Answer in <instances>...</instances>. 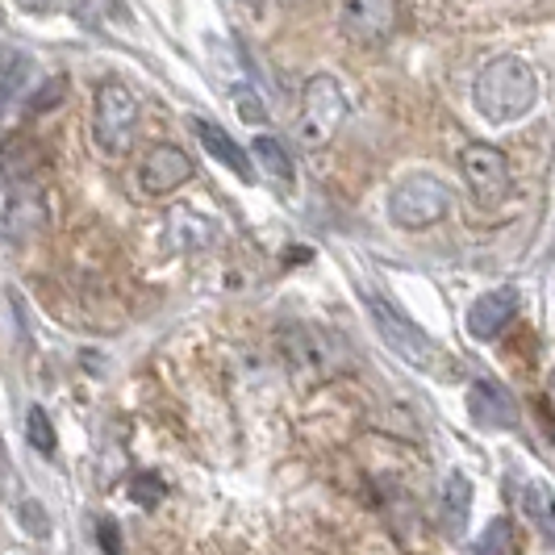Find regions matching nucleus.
I'll list each match as a JSON object with an SVG mask.
<instances>
[{"label": "nucleus", "mask_w": 555, "mask_h": 555, "mask_svg": "<svg viewBox=\"0 0 555 555\" xmlns=\"http://www.w3.org/2000/svg\"><path fill=\"white\" fill-rule=\"evenodd\" d=\"M42 171V142L29 139V134H9L0 142V180L22 189L34 184V176Z\"/></svg>", "instance_id": "nucleus-12"}, {"label": "nucleus", "mask_w": 555, "mask_h": 555, "mask_svg": "<svg viewBox=\"0 0 555 555\" xmlns=\"http://www.w3.org/2000/svg\"><path fill=\"white\" fill-rule=\"evenodd\" d=\"M250 155H255V164L263 167V176L280 184V189H293V180H297V171H293V159H288V151L280 146V139L272 134H259V139L250 142Z\"/></svg>", "instance_id": "nucleus-16"}, {"label": "nucleus", "mask_w": 555, "mask_h": 555, "mask_svg": "<svg viewBox=\"0 0 555 555\" xmlns=\"http://www.w3.org/2000/svg\"><path fill=\"white\" fill-rule=\"evenodd\" d=\"M522 514H527V522L539 530L543 539L555 543V493L543 480H530L527 489H522Z\"/></svg>", "instance_id": "nucleus-18"}, {"label": "nucleus", "mask_w": 555, "mask_h": 555, "mask_svg": "<svg viewBox=\"0 0 555 555\" xmlns=\"http://www.w3.org/2000/svg\"><path fill=\"white\" fill-rule=\"evenodd\" d=\"M447 209H451V193L435 176H410L389 193V222L401 230H426L443 222Z\"/></svg>", "instance_id": "nucleus-4"}, {"label": "nucleus", "mask_w": 555, "mask_h": 555, "mask_svg": "<svg viewBox=\"0 0 555 555\" xmlns=\"http://www.w3.org/2000/svg\"><path fill=\"white\" fill-rule=\"evenodd\" d=\"M26 76H34V63H29V55H13L4 59V80H0V109L9 105V96H22L26 88H22V80Z\"/></svg>", "instance_id": "nucleus-21"}, {"label": "nucleus", "mask_w": 555, "mask_h": 555, "mask_svg": "<svg viewBox=\"0 0 555 555\" xmlns=\"http://www.w3.org/2000/svg\"><path fill=\"white\" fill-rule=\"evenodd\" d=\"M552 397H555V376H552Z\"/></svg>", "instance_id": "nucleus-28"}, {"label": "nucleus", "mask_w": 555, "mask_h": 555, "mask_svg": "<svg viewBox=\"0 0 555 555\" xmlns=\"http://www.w3.org/2000/svg\"><path fill=\"white\" fill-rule=\"evenodd\" d=\"M96 534H101V552L121 555V534H117V522H113V518H101V522H96Z\"/></svg>", "instance_id": "nucleus-26"}, {"label": "nucleus", "mask_w": 555, "mask_h": 555, "mask_svg": "<svg viewBox=\"0 0 555 555\" xmlns=\"http://www.w3.org/2000/svg\"><path fill=\"white\" fill-rule=\"evenodd\" d=\"M347 121V92L334 76H313L301 92V117H297V139L306 151H322L331 146L334 134Z\"/></svg>", "instance_id": "nucleus-3"}, {"label": "nucleus", "mask_w": 555, "mask_h": 555, "mask_svg": "<svg viewBox=\"0 0 555 555\" xmlns=\"http://www.w3.org/2000/svg\"><path fill=\"white\" fill-rule=\"evenodd\" d=\"M17 9H26V13H51L55 9V0H13Z\"/></svg>", "instance_id": "nucleus-27"}, {"label": "nucleus", "mask_w": 555, "mask_h": 555, "mask_svg": "<svg viewBox=\"0 0 555 555\" xmlns=\"http://www.w3.org/2000/svg\"><path fill=\"white\" fill-rule=\"evenodd\" d=\"M63 96H67V76H51V80H42L34 88V96L26 101V117H42V113H51L63 105Z\"/></svg>", "instance_id": "nucleus-19"}, {"label": "nucleus", "mask_w": 555, "mask_h": 555, "mask_svg": "<svg viewBox=\"0 0 555 555\" xmlns=\"http://www.w3.org/2000/svg\"><path fill=\"white\" fill-rule=\"evenodd\" d=\"M26 439H29V447H34V451H47V455H51V451L59 447L55 426H51V417H47V410H42V405H34V410H29Z\"/></svg>", "instance_id": "nucleus-22"}, {"label": "nucleus", "mask_w": 555, "mask_h": 555, "mask_svg": "<svg viewBox=\"0 0 555 555\" xmlns=\"http://www.w3.org/2000/svg\"><path fill=\"white\" fill-rule=\"evenodd\" d=\"M363 301H367V313H372V322H376L380 338L389 343L401 360L414 363V367H430V363H435V343L417 331L414 322L392 306V301L376 297V293H363Z\"/></svg>", "instance_id": "nucleus-5"}, {"label": "nucleus", "mask_w": 555, "mask_h": 555, "mask_svg": "<svg viewBox=\"0 0 555 555\" xmlns=\"http://www.w3.org/2000/svg\"><path fill=\"white\" fill-rule=\"evenodd\" d=\"M22 522H26V534H34V539H42V534L51 530V522H47V514H42L38 501H26V505H22Z\"/></svg>", "instance_id": "nucleus-25"}, {"label": "nucleus", "mask_w": 555, "mask_h": 555, "mask_svg": "<svg viewBox=\"0 0 555 555\" xmlns=\"http://www.w3.org/2000/svg\"><path fill=\"white\" fill-rule=\"evenodd\" d=\"M234 105H238V117H243V121H268L263 101H259L250 88H238V92H234Z\"/></svg>", "instance_id": "nucleus-23"}, {"label": "nucleus", "mask_w": 555, "mask_h": 555, "mask_svg": "<svg viewBox=\"0 0 555 555\" xmlns=\"http://www.w3.org/2000/svg\"><path fill=\"white\" fill-rule=\"evenodd\" d=\"M276 347H280V356H284V367H288L301 385L326 376V347H322L318 331H309V326H301V322H293V326L276 331Z\"/></svg>", "instance_id": "nucleus-8"}, {"label": "nucleus", "mask_w": 555, "mask_h": 555, "mask_svg": "<svg viewBox=\"0 0 555 555\" xmlns=\"http://www.w3.org/2000/svg\"><path fill=\"white\" fill-rule=\"evenodd\" d=\"M193 130H196V139H201V146H205V151H209V155H214V159H218L222 167H230L238 180H250V176H255V167H250L247 151H243L238 142L230 139L222 126H214V121H201V117H196Z\"/></svg>", "instance_id": "nucleus-14"}, {"label": "nucleus", "mask_w": 555, "mask_h": 555, "mask_svg": "<svg viewBox=\"0 0 555 555\" xmlns=\"http://www.w3.org/2000/svg\"><path fill=\"white\" fill-rule=\"evenodd\" d=\"M539 101V80H534V67L518 55H501L493 59L473 83V105L485 121L493 126H509L518 117H527Z\"/></svg>", "instance_id": "nucleus-1"}, {"label": "nucleus", "mask_w": 555, "mask_h": 555, "mask_svg": "<svg viewBox=\"0 0 555 555\" xmlns=\"http://www.w3.org/2000/svg\"><path fill=\"white\" fill-rule=\"evenodd\" d=\"M139 134V96L126 80H101L92 101V139L105 155H126Z\"/></svg>", "instance_id": "nucleus-2"}, {"label": "nucleus", "mask_w": 555, "mask_h": 555, "mask_svg": "<svg viewBox=\"0 0 555 555\" xmlns=\"http://www.w3.org/2000/svg\"><path fill=\"white\" fill-rule=\"evenodd\" d=\"M480 555H518V534H514V522H489L485 539H480Z\"/></svg>", "instance_id": "nucleus-20"}, {"label": "nucleus", "mask_w": 555, "mask_h": 555, "mask_svg": "<svg viewBox=\"0 0 555 555\" xmlns=\"http://www.w3.org/2000/svg\"><path fill=\"white\" fill-rule=\"evenodd\" d=\"M473 518V480L464 473H451L443 485V530L451 539H460Z\"/></svg>", "instance_id": "nucleus-15"}, {"label": "nucleus", "mask_w": 555, "mask_h": 555, "mask_svg": "<svg viewBox=\"0 0 555 555\" xmlns=\"http://www.w3.org/2000/svg\"><path fill=\"white\" fill-rule=\"evenodd\" d=\"M42 222H47V201L34 193V184L13 189V201H9V230H13L17 238H26V234H34Z\"/></svg>", "instance_id": "nucleus-17"}, {"label": "nucleus", "mask_w": 555, "mask_h": 555, "mask_svg": "<svg viewBox=\"0 0 555 555\" xmlns=\"http://www.w3.org/2000/svg\"><path fill=\"white\" fill-rule=\"evenodd\" d=\"M397 22V0H343L338 4V29L347 42L376 47L392 34Z\"/></svg>", "instance_id": "nucleus-7"}, {"label": "nucleus", "mask_w": 555, "mask_h": 555, "mask_svg": "<svg viewBox=\"0 0 555 555\" xmlns=\"http://www.w3.org/2000/svg\"><path fill=\"white\" fill-rule=\"evenodd\" d=\"M518 309H522V293H518L514 284L489 288V293L476 297L473 309H468V334H473L476 343H489V338H498V334L518 318Z\"/></svg>", "instance_id": "nucleus-10"}, {"label": "nucleus", "mask_w": 555, "mask_h": 555, "mask_svg": "<svg viewBox=\"0 0 555 555\" xmlns=\"http://www.w3.org/2000/svg\"><path fill=\"white\" fill-rule=\"evenodd\" d=\"M468 414L485 430H514L518 426V405L498 380H476L468 389Z\"/></svg>", "instance_id": "nucleus-11"}, {"label": "nucleus", "mask_w": 555, "mask_h": 555, "mask_svg": "<svg viewBox=\"0 0 555 555\" xmlns=\"http://www.w3.org/2000/svg\"><path fill=\"white\" fill-rule=\"evenodd\" d=\"M159 498H164V480L155 473L146 476H134V501L139 505H159Z\"/></svg>", "instance_id": "nucleus-24"}, {"label": "nucleus", "mask_w": 555, "mask_h": 555, "mask_svg": "<svg viewBox=\"0 0 555 555\" xmlns=\"http://www.w3.org/2000/svg\"><path fill=\"white\" fill-rule=\"evenodd\" d=\"M167 243H171V250H180V255L205 250L214 243V225H209V218H201L196 209L180 205V209L167 214Z\"/></svg>", "instance_id": "nucleus-13"}, {"label": "nucleus", "mask_w": 555, "mask_h": 555, "mask_svg": "<svg viewBox=\"0 0 555 555\" xmlns=\"http://www.w3.org/2000/svg\"><path fill=\"white\" fill-rule=\"evenodd\" d=\"M460 171L468 180V189L480 205H501L509 196V164L498 146L489 142H468L460 155Z\"/></svg>", "instance_id": "nucleus-6"}, {"label": "nucleus", "mask_w": 555, "mask_h": 555, "mask_svg": "<svg viewBox=\"0 0 555 555\" xmlns=\"http://www.w3.org/2000/svg\"><path fill=\"white\" fill-rule=\"evenodd\" d=\"M189 176H193V159L184 155V146H171V142H159L155 151H146V159L139 167V184L146 196L176 193Z\"/></svg>", "instance_id": "nucleus-9"}]
</instances>
